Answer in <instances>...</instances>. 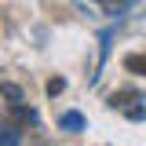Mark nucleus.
Returning <instances> with one entry per match:
<instances>
[{
    "label": "nucleus",
    "instance_id": "f257e3e1",
    "mask_svg": "<svg viewBox=\"0 0 146 146\" xmlns=\"http://www.w3.org/2000/svg\"><path fill=\"white\" fill-rule=\"evenodd\" d=\"M124 70L135 73V77H146V55H128V58H124Z\"/></svg>",
    "mask_w": 146,
    "mask_h": 146
},
{
    "label": "nucleus",
    "instance_id": "f03ea898",
    "mask_svg": "<svg viewBox=\"0 0 146 146\" xmlns=\"http://www.w3.org/2000/svg\"><path fill=\"white\" fill-rule=\"evenodd\" d=\"M58 124L66 128V131H80V128H84V117H80V113H62Z\"/></svg>",
    "mask_w": 146,
    "mask_h": 146
},
{
    "label": "nucleus",
    "instance_id": "7ed1b4c3",
    "mask_svg": "<svg viewBox=\"0 0 146 146\" xmlns=\"http://www.w3.org/2000/svg\"><path fill=\"white\" fill-rule=\"evenodd\" d=\"M22 143V131H18V128H0V146H18Z\"/></svg>",
    "mask_w": 146,
    "mask_h": 146
},
{
    "label": "nucleus",
    "instance_id": "20e7f679",
    "mask_svg": "<svg viewBox=\"0 0 146 146\" xmlns=\"http://www.w3.org/2000/svg\"><path fill=\"white\" fill-rule=\"evenodd\" d=\"M0 95H4V99H11V106L22 102V88H18V84H0Z\"/></svg>",
    "mask_w": 146,
    "mask_h": 146
},
{
    "label": "nucleus",
    "instance_id": "39448f33",
    "mask_svg": "<svg viewBox=\"0 0 146 146\" xmlns=\"http://www.w3.org/2000/svg\"><path fill=\"white\" fill-rule=\"evenodd\" d=\"M62 88H66V80H62V77H55V80H48V95H58Z\"/></svg>",
    "mask_w": 146,
    "mask_h": 146
}]
</instances>
